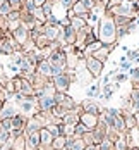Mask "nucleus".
I'll return each mask as SVG.
<instances>
[{
    "mask_svg": "<svg viewBox=\"0 0 139 150\" xmlns=\"http://www.w3.org/2000/svg\"><path fill=\"white\" fill-rule=\"evenodd\" d=\"M9 4H10V9H12V12H21L22 9H24V0H9Z\"/></svg>",
    "mask_w": 139,
    "mask_h": 150,
    "instance_id": "nucleus-19",
    "label": "nucleus"
},
{
    "mask_svg": "<svg viewBox=\"0 0 139 150\" xmlns=\"http://www.w3.org/2000/svg\"><path fill=\"white\" fill-rule=\"evenodd\" d=\"M84 64H86V69L89 71V74L93 76V78H100L101 76V73H103V62L98 59H94V57H84Z\"/></svg>",
    "mask_w": 139,
    "mask_h": 150,
    "instance_id": "nucleus-5",
    "label": "nucleus"
},
{
    "mask_svg": "<svg viewBox=\"0 0 139 150\" xmlns=\"http://www.w3.org/2000/svg\"><path fill=\"white\" fill-rule=\"evenodd\" d=\"M113 47H115V45H103L101 48H98V50L93 54L91 57H94V59H98V60H101V62L105 64V60L108 59V55H110V52L113 50Z\"/></svg>",
    "mask_w": 139,
    "mask_h": 150,
    "instance_id": "nucleus-15",
    "label": "nucleus"
},
{
    "mask_svg": "<svg viewBox=\"0 0 139 150\" xmlns=\"http://www.w3.org/2000/svg\"><path fill=\"white\" fill-rule=\"evenodd\" d=\"M96 35L103 45H115L117 43V24H115V19L110 14H105L100 19Z\"/></svg>",
    "mask_w": 139,
    "mask_h": 150,
    "instance_id": "nucleus-1",
    "label": "nucleus"
},
{
    "mask_svg": "<svg viewBox=\"0 0 139 150\" xmlns=\"http://www.w3.org/2000/svg\"><path fill=\"white\" fill-rule=\"evenodd\" d=\"M129 73H131V79H132V85L136 86V85L139 83V67H134V69H131Z\"/></svg>",
    "mask_w": 139,
    "mask_h": 150,
    "instance_id": "nucleus-22",
    "label": "nucleus"
},
{
    "mask_svg": "<svg viewBox=\"0 0 139 150\" xmlns=\"http://www.w3.org/2000/svg\"><path fill=\"white\" fill-rule=\"evenodd\" d=\"M36 74L43 76L45 79H52V78H53V69H52V64L48 62V59L41 60V62L36 66Z\"/></svg>",
    "mask_w": 139,
    "mask_h": 150,
    "instance_id": "nucleus-11",
    "label": "nucleus"
},
{
    "mask_svg": "<svg viewBox=\"0 0 139 150\" xmlns=\"http://www.w3.org/2000/svg\"><path fill=\"white\" fill-rule=\"evenodd\" d=\"M86 133H88V128H86L82 122H77L76 126H74V136H77V138H82Z\"/></svg>",
    "mask_w": 139,
    "mask_h": 150,
    "instance_id": "nucleus-18",
    "label": "nucleus"
},
{
    "mask_svg": "<svg viewBox=\"0 0 139 150\" xmlns=\"http://www.w3.org/2000/svg\"><path fill=\"white\" fill-rule=\"evenodd\" d=\"M55 104L59 105V107H62L64 110H74L77 107L76 100L72 97H69L67 93H60V91L55 93Z\"/></svg>",
    "mask_w": 139,
    "mask_h": 150,
    "instance_id": "nucleus-6",
    "label": "nucleus"
},
{
    "mask_svg": "<svg viewBox=\"0 0 139 150\" xmlns=\"http://www.w3.org/2000/svg\"><path fill=\"white\" fill-rule=\"evenodd\" d=\"M52 150H53V149H52Z\"/></svg>",
    "mask_w": 139,
    "mask_h": 150,
    "instance_id": "nucleus-33",
    "label": "nucleus"
},
{
    "mask_svg": "<svg viewBox=\"0 0 139 150\" xmlns=\"http://www.w3.org/2000/svg\"><path fill=\"white\" fill-rule=\"evenodd\" d=\"M19 114V109H17V104H12V102H5L2 110H0V121L2 119H12Z\"/></svg>",
    "mask_w": 139,
    "mask_h": 150,
    "instance_id": "nucleus-7",
    "label": "nucleus"
},
{
    "mask_svg": "<svg viewBox=\"0 0 139 150\" xmlns=\"http://www.w3.org/2000/svg\"><path fill=\"white\" fill-rule=\"evenodd\" d=\"M36 150H38V149H36Z\"/></svg>",
    "mask_w": 139,
    "mask_h": 150,
    "instance_id": "nucleus-32",
    "label": "nucleus"
},
{
    "mask_svg": "<svg viewBox=\"0 0 139 150\" xmlns=\"http://www.w3.org/2000/svg\"><path fill=\"white\" fill-rule=\"evenodd\" d=\"M100 150H115V147H113V142H112V140L107 136V138L100 143Z\"/></svg>",
    "mask_w": 139,
    "mask_h": 150,
    "instance_id": "nucleus-21",
    "label": "nucleus"
},
{
    "mask_svg": "<svg viewBox=\"0 0 139 150\" xmlns=\"http://www.w3.org/2000/svg\"><path fill=\"white\" fill-rule=\"evenodd\" d=\"M55 105H57L55 104V97H52V95H41V97H38V107H40L41 112H52Z\"/></svg>",
    "mask_w": 139,
    "mask_h": 150,
    "instance_id": "nucleus-8",
    "label": "nucleus"
},
{
    "mask_svg": "<svg viewBox=\"0 0 139 150\" xmlns=\"http://www.w3.org/2000/svg\"><path fill=\"white\" fill-rule=\"evenodd\" d=\"M28 119H29V117H26V116H22V114H17L15 117H12V119H10V122H12V131L24 133L26 124H28Z\"/></svg>",
    "mask_w": 139,
    "mask_h": 150,
    "instance_id": "nucleus-12",
    "label": "nucleus"
},
{
    "mask_svg": "<svg viewBox=\"0 0 139 150\" xmlns=\"http://www.w3.org/2000/svg\"><path fill=\"white\" fill-rule=\"evenodd\" d=\"M131 107H132V112H138L139 110V88H132L131 90Z\"/></svg>",
    "mask_w": 139,
    "mask_h": 150,
    "instance_id": "nucleus-16",
    "label": "nucleus"
},
{
    "mask_svg": "<svg viewBox=\"0 0 139 150\" xmlns=\"http://www.w3.org/2000/svg\"><path fill=\"white\" fill-rule=\"evenodd\" d=\"M79 122H82V124L88 128V131H93V129L98 126V122H100V116H94V114L82 112V114L79 116Z\"/></svg>",
    "mask_w": 139,
    "mask_h": 150,
    "instance_id": "nucleus-9",
    "label": "nucleus"
},
{
    "mask_svg": "<svg viewBox=\"0 0 139 150\" xmlns=\"http://www.w3.org/2000/svg\"><path fill=\"white\" fill-rule=\"evenodd\" d=\"M46 2H48V0H33V4H34L36 7H43Z\"/></svg>",
    "mask_w": 139,
    "mask_h": 150,
    "instance_id": "nucleus-25",
    "label": "nucleus"
},
{
    "mask_svg": "<svg viewBox=\"0 0 139 150\" xmlns=\"http://www.w3.org/2000/svg\"><path fill=\"white\" fill-rule=\"evenodd\" d=\"M138 129H139V126H138Z\"/></svg>",
    "mask_w": 139,
    "mask_h": 150,
    "instance_id": "nucleus-30",
    "label": "nucleus"
},
{
    "mask_svg": "<svg viewBox=\"0 0 139 150\" xmlns=\"http://www.w3.org/2000/svg\"><path fill=\"white\" fill-rule=\"evenodd\" d=\"M60 124H62V122H60ZM60 124H55V122H52V124H48V126H46V129L52 133V136H53V138L62 136V133H60Z\"/></svg>",
    "mask_w": 139,
    "mask_h": 150,
    "instance_id": "nucleus-20",
    "label": "nucleus"
},
{
    "mask_svg": "<svg viewBox=\"0 0 139 150\" xmlns=\"http://www.w3.org/2000/svg\"><path fill=\"white\" fill-rule=\"evenodd\" d=\"M17 109H19V114H22L26 117H33L34 114L40 112L38 98L36 97H24V100L17 104Z\"/></svg>",
    "mask_w": 139,
    "mask_h": 150,
    "instance_id": "nucleus-2",
    "label": "nucleus"
},
{
    "mask_svg": "<svg viewBox=\"0 0 139 150\" xmlns=\"http://www.w3.org/2000/svg\"><path fill=\"white\" fill-rule=\"evenodd\" d=\"M26 150H36L40 149V131H26Z\"/></svg>",
    "mask_w": 139,
    "mask_h": 150,
    "instance_id": "nucleus-10",
    "label": "nucleus"
},
{
    "mask_svg": "<svg viewBox=\"0 0 139 150\" xmlns=\"http://www.w3.org/2000/svg\"><path fill=\"white\" fill-rule=\"evenodd\" d=\"M134 88H139V83H138V85H136V86H134Z\"/></svg>",
    "mask_w": 139,
    "mask_h": 150,
    "instance_id": "nucleus-29",
    "label": "nucleus"
},
{
    "mask_svg": "<svg viewBox=\"0 0 139 150\" xmlns=\"http://www.w3.org/2000/svg\"><path fill=\"white\" fill-rule=\"evenodd\" d=\"M96 95H101V93H100V86H98V85L89 86V90H88V97H96Z\"/></svg>",
    "mask_w": 139,
    "mask_h": 150,
    "instance_id": "nucleus-24",
    "label": "nucleus"
},
{
    "mask_svg": "<svg viewBox=\"0 0 139 150\" xmlns=\"http://www.w3.org/2000/svg\"><path fill=\"white\" fill-rule=\"evenodd\" d=\"M43 35L46 36V40H48L50 43L59 42V38H60V35H62V26L60 24L45 23V24H43Z\"/></svg>",
    "mask_w": 139,
    "mask_h": 150,
    "instance_id": "nucleus-4",
    "label": "nucleus"
},
{
    "mask_svg": "<svg viewBox=\"0 0 139 150\" xmlns=\"http://www.w3.org/2000/svg\"><path fill=\"white\" fill-rule=\"evenodd\" d=\"M76 2H77V0H59V4H60V5L65 9V11H67V12L72 9V5H74Z\"/></svg>",
    "mask_w": 139,
    "mask_h": 150,
    "instance_id": "nucleus-23",
    "label": "nucleus"
},
{
    "mask_svg": "<svg viewBox=\"0 0 139 150\" xmlns=\"http://www.w3.org/2000/svg\"><path fill=\"white\" fill-rule=\"evenodd\" d=\"M10 35H12V38H14L15 43L21 47V50H22V48H24V47H26V45L31 42V38H29V30H28L24 24H21V26H19L15 31H12Z\"/></svg>",
    "mask_w": 139,
    "mask_h": 150,
    "instance_id": "nucleus-3",
    "label": "nucleus"
},
{
    "mask_svg": "<svg viewBox=\"0 0 139 150\" xmlns=\"http://www.w3.org/2000/svg\"><path fill=\"white\" fill-rule=\"evenodd\" d=\"M125 79H127V74H122V73L117 74V83H122V81H125Z\"/></svg>",
    "mask_w": 139,
    "mask_h": 150,
    "instance_id": "nucleus-26",
    "label": "nucleus"
},
{
    "mask_svg": "<svg viewBox=\"0 0 139 150\" xmlns=\"http://www.w3.org/2000/svg\"><path fill=\"white\" fill-rule=\"evenodd\" d=\"M81 107H82L84 112H88V114H94V116H100V114L103 112L101 107L96 104L94 100H84V102L81 104Z\"/></svg>",
    "mask_w": 139,
    "mask_h": 150,
    "instance_id": "nucleus-14",
    "label": "nucleus"
},
{
    "mask_svg": "<svg viewBox=\"0 0 139 150\" xmlns=\"http://www.w3.org/2000/svg\"><path fill=\"white\" fill-rule=\"evenodd\" d=\"M65 150H86V143H84V140H82V138L69 136V138H67Z\"/></svg>",
    "mask_w": 139,
    "mask_h": 150,
    "instance_id": "nucleus-13",
    "label": "nucleus"
},
{
    "mask_svg": "<svg viewBox=\"0 0 139 150\" xmlns=\"http://www.w3.org/2000/svg\"><path fill=\"white\" fill-rule=\"evenodd\" d=\"M138 16H139V12H138Z\"/></svg>",
    "mask_w": 139,
    "mask_h": 150,
    "instance_id": "nucleus-31",
    "label": "nucleus"
},
{
    "mask_svg": "<svg viewBox=\"0 0 139 150\" xmlns=\"http://www.w3.org/2000/svg\"><path fill=\"white\" fill-rule=\"evenodd\" d=\"M86 150H100V145H86Z\"/></svg>",
    "mask_w": 139,
    "mask_h": 150,
    "instance_id": "nucleus-27",
    "label": "nucleus"
},
{
    "mask_svg": "<svg viewBox=\"0 0 139 150\" xmlns=\"http://www.w3.org/2000/svg\"><path fill=\"white\" fill-rule=\"evenodd\" d=\"M65 145H67V136H57V138H53L52 149L53 150H65Z\"/></svg>",
    "mask_w": 139,
    "mask_h": 150,
    "instance_id": "nucleus-17",
    "label": "nucleus"
},
{
    "mask_svg": "<svg viewBox=\"0 0 139 150\" xmlns=\"http://www.w3.org/2000/svg\"><path fill=\"white\" fill-rule=\"evenodd\" d=\"M134 4H136V11H138V12H139V0H136Z\"/></svg>",
    "mask_w": 139,
    "mask_h": 150,
    "instance_id": "nucleus-28",
    "label": "nucleus"
}]
</instances>
